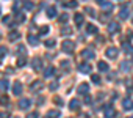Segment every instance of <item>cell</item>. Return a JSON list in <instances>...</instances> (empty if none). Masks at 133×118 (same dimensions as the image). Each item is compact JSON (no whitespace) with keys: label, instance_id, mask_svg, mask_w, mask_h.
<instances>
[{"label":"cell","instance_id":"obj_1","mask_svg":"<svg viewBox=\"0 0 133 118\" xmlns=\"http://www.w3.org/2000/svg\"><path fill=\"white\" fill-rule=\"evenodd\" d=\"M74 47H75V44H74L72 41H69V39H66V41L61 43V49H63L64 52H68V54H72Z\"/></svg>","mask_w":133,"mask_h":118},{"label":"cell","instance_id":"obj_2","mask_svg":"<svg viewBox=\"0 0 133 118\" xmlns=\"http://www.w3.org/2000/svg\"><path fill=\"white\" fill-rule=\"evenodd\" d=\"M42 88H44V82H42V80H35V82L30 85V90L35 91V93L39 91V90H42Z\"/></svg>","mask_w":133,"mask_h":118},{"label":"cell","instance_id":"obj_3","mask_svg":"<svg viewBox=\"0 0 133 118\" xmlns=\"http://www.w3.org/2000/svg\"><path fill=\"white\" fill-rule=\"evenodd\" d=\"M103 113H105V118H114L116 116V110H114L113 105H107L105 110H103Z\"/></svg>","mask_w":133,"mask_h":118},{"label":"cell","instance_id":"obj_4","mask_svg":"<svg viewBox=\"0 0 133 118\" xmlns=\"http://www.w3.org/2000/svg\"><path fill=\"white\" fill-rule=\"evenodd\" d=\"M105 55H107L108 58H111V60H113V58H116V57H117V49L111 46V47H108V49L105 50Z\"/></svg>","mask_w":133,"mask_h":118},{"label":"cell","instance_id":"obj_5","mask_svg":"<svg viewBox=\"0 0 133 118\" xmlns=\"http://www.w3.org/2000/svg\"><path fill=\"white\" fill-rule=\"evenodd\" d=\"M31 66H33V69H35V71H39V69L42 68V60H41L39 57L33 58V62H31Z\"/></svg>","mask_w":133,"mask_h":118},{"label":"cell","instance_id":"obj_6","mask_svg":"<svg viewBox=\"0 0 133 118\" xmlns=\"http://www.w3.org/2000/svg\"><path fill=\"white\" fill-rule=\"evenodd\" d=\"M119 30H121L119 22H110V24H108V32H110V33H117Z\"/></svg>","mask_w":133,"mask_h":118},{"label":"cell","instance_id":"obj_7","mask_svg":"<svg viewBox=\"0 0 133 118\" xmlns=\"http://www.w3.org/2000/svg\"><path fill=\"white\" fill-rule=\"evenodd\" d=\"M122 107H124L125 110H133V101H131L130 98L122 99Z\"/></svg>","mask_w":133,"mask_h":118},{"label":"cell","instance_id":"obj_8","mask_svg":"<svg viewBox=\"0 0 133 118\" xmlns=\"http://www.w3.org/2000/svg\"><path fill=\"white\" fill-rule=\"evenodd\" d=\"M77 91L85 96V95H88V91H89V85H88V84H80L78 88H77Z\"/></svg>","mask_w":133,"mask_h":118},{"label":"cell","instance_id":"obj_9","mask_svg":"<svg viewBox=\"0 0 133 118\" xmlns=\"http://www.w3.org/2000/svg\"><path fill=\"white\" fill-rule=\"evenodd\" d=\"M78 69H80V73H83V74H89V73H91V65H89V63H82V65L78 66Z\"/></svg>","mask_w":133,"mask_h":118},{"label":"cell","instance_id":"obj_10","mask_svg":"<svg viewBox=\"0 0 133 118\" xmlns=\"http://www.w3.org/2000/svg\"><path fill=\"white\" fill-rule=\"evenodd\" d=\"M45 14H47V17H50V19L56 17V8H55V7H49V8L45 10Z\"/></svg>","mask_w":133,"mask_h":118},{"label":"cell","instance_id":"obj_11","mask_svg":"<svg viewBox=\"0 0 133 118\" xmlns=\"http://www.w3.org/2000/svg\"><path fill=\"white\" fill-rule=\"evenodd\" d=\"M13 93H14L16 96H19V95L22 93V84H21V82H14V85H13Z\"/></svg>","mask_w":133,"mask_h":118},{"label":"cell","instance_id":"obj_12","mask_svg":"<svg viewBox=\"0 0 133 118\" xmlns=\"http://www.w3.org/2000/svg\"><path fill=\"white\" fill-rule=\"evenodd\" d=\"M82 57L86 58V60H92V58H94V54H92V50L85 49V50H82Z\"/></svg>","mask_w":133,"mask_h":118},{"label":"cell","instance_id":"obj_13","mask_svg":"<svg viewBox=\"0 0 133 118\" xmlns=\"http://www.w3.org/2000/svg\"><path fill=\"white\" fill-rule=\"evenodd\" d=\"M30 104H31V101H30V99H27V98H24V99H21V101H19V107H21V109H24V110H25V109H28V107H30Z\"/></svg>","mask_w":133,"mask_h":118},{"label":"cell","instance_id":"obj_14","mask_svg":"<svg viewBox=\"0 0 133 118\" xmlns=\"http://www.w3.org/2000/svg\"><path fill=\"white\" fill-rule=\"evenodd\" d=\"M19 36H21V33L17 30H11L10 35H8V39L10 41H16V39H19Z\"/></svg>","mask_w":133,"mask_h":118},{"label":"cell","instance_id":"obj_15","mask_svg":"<svg viewBox=\"0 0 133 118\" xmlns=\"http://www.w3.org/2000/svg\"><path fill=\"white\" fill-rule=\"evenodd\" d=\"M69 109H71V110H78V109H80V102H78V99H71V102H69Z\"/></svg>","mask_w":133,"mask_h":118},{"label":"cell","instance_id":"obj_16","mask_svg":"<svg viewBox=\"0 0 133 118\" xmlns=\"http://www.w3.org/2000/svg\"><path fill=\"white\" fill-rule=\"evenodd\" d=\"M119 17H121L122 21L128 17V7H127V5H124V8L121 10V13H119Z\"/></svg>","mask_w":133,"mask_h":118},{"label":"cell","instance_id":"obj_17","mask_svg":"<svg viewBox=\"0 0 133 118\" xmlns=\"http://www.w3.org/2000/svg\"><path fill=\"white\" fill-rule=\"evenodd\" d=\"M74 21H75V25H77V27H82V24H83V14L77 13V14L74 16Z\"/></svg>","mask_w":133,"mask_h":118},{"label":"cell","instance_id":"obj_18","mask_svg":"<svg viewBox=\"0 0 133 118\" xmlns=\"http://www.w3.org/2000/svg\"><path fill=\"white\" fill-rule=\"evenodd\" d=\"M28 43L31 44V46H38L39 44V39H38V36H33V35H28Z\"/></svg>","mask_w":133,"mask_h":118},{"label":"cell","instance_id":"obj_19","mask_svg":"<svg viewBox=\"0 0 133 118\" xmlns=\"http://www.w3.org/2000/svg\"><path fill=\"white\" fill-rule=\"evenodd\" d=\"M47 116H50V118H59L61 116V112L59 110H49L47 112Z\"/></svg>","mask_w":133,"mask_h":118},{"label":"cell","instance_id":"obj_20","mask_svg":"<svg viewBox=\"0 0 133 118\" xmlns=\"http://www.w3.org/2000/svg\"><path fill=\"white\" fill-rule=\"evenodd\" d=\"M86 32L91 33V35H94V33H97V27H96L94 24H88V25H86Z\"/></svg>","mask_w":133,"mask_h":118},{"label":"cell","instance_id":"obj_21","mask_svg":"<svg viewBox=\"0 0 133 118\" xmlns=\"http://www.w3.org/2000/svg\"><path fill=\"white\" fill-rule=\"evenodd\" d=\"M130 66H131V63H130V62H127V60L121 63V69H122V71H125V73H128V71H130Z\"/></svg>","mask_w":133,"mask_h":118},{"label":"cell","instance_id":"obj_22","mask_svg":"<svg viewBox=\"0 0 133 118\" xmlns=\"http://www.w3.org/2000/svg\"><path fill=\"white\" fill-rule=\"evenodd\" d=\"M10 104V98L6 95H2L0 96V105H8Z\"/></svg>","mask_w":133,"mask_h":118},{"label":"cell","instance_id":"obj_23","mask_svg":"<svg viewBox=\"0 0 133 118\" xmlns=\"http://www.w3.org/2000/svg\"><path fill=\"white\" fill-rule=\"evenodd\" d=\"M8 87H10V84H8V80H6V79H2V80H0V88H2L3 91H6V90H8Z\"/></svg>","mask_w":133,"mask_h":118},{"label":"cell","instance_id":"obj_24","mask_svg":"<svg viewBox=\"0 0 133 118\" xmlns=\"http://www.w3.org/2000/svg\"><path fill=\"white\" fill-rule=\"evenodd\" d=\"M97 68H99V71H108V65L105 62H99L97 63Z\"/></svg>","mask_w":133,"mask_h":118},{"label":"cell","instance_id":"obj_25","mask_svg":"<svg viewBox=\"0 0 133 118\" xmlns=\"http://www.w3.org/2000/svg\"><path fill=\"white\" fill-rule=\"evenodd\" d=\"M25 63H27V58H25V57H19V58H17V66H19V68L25 66Z\"/></svg>","mask_w":133,"mask_h":118},{"label":"cell","instance_id":"obj_26","mask_svg":"<svg viewBox=\"0 0 133 118\" xmlns=\"http://www.w3.org/2000/svg\"><path fill=\"white\" fill-rule=\"evenodd\" d=\"M102 8H103L105 11H111V10H113V3H110V2H103V3H102Z\"/></svg>","mask_w":133,"mask_h":118},{"label":"cell","instance_id":"obj_27","mask_svg":"<svg viewBox=\"0 0 133 118\" xmlns=\"http://www.w3.org/2000/svg\"><path fill=\"white\" fill-rule=\"evenodd\" d=\"M53 73H55V69H53L52 66H49L47 69H44V76H45V77H50V76H53Z\"/></svg>","mask_w":133,"mask_h":118},{"label":"cell","instance_id":"obj_28","mask_svg":"<svg viewBox=\"0 0 133 118\" xmlns=\"http://www.w3.org/2000/svg\"><path fill=\"white\" fill-rule=\"evenodd\" d=\"M77 5H78L77 0H71V2H68L64 7H68V8H77Z\"/></svg>","mask_w":133,"mask_h":118},{"label":"cell","instance_id":"obj_29","mask_svg":"<svg viewBox=\"0 0 133 118\" xmlns=\"http://www.w3.org/2000/svg\"><path fill=\"white\" fill-rule=\"evenodd\" d=\"M122 49L125 50V52H131L133 49H131V44L130 43H122Z\"/></svg>","mask_w":133,"mask_h":118},{"label":"cell","instance_id":"obj_30","mask_svg":"<svg viewBox=\"0 0 133 118\" xmlns=\"http://www.w3.org/2000/svg\"><path fill=\"white\" fill-rule=\"evenodd\" d=\"M49 30H50V28H49L47 25H42V27L39 28V35H47V33H49Z\"/></svg>","mask_w":133,"mask_h":118},{"label":"cell","instance_id":"obj_31","mask_svg":"<svg viewBox=\"0 0 133 118\" xmlns=\"http://www.w3.org/2000/svg\"><path fill=\"white\" fill-rule=\"evenodd\" d=\"M91 80H92L96 85H99V84H100V77H99L97 74H92V76H91Z\"/></svg>","mask_w":133,"mask_h":118},{"label":"cell","instance_id":"obj_32","mask_svg":"<svg viewBox=\"0 0 133 118\" xmlns=\"http://www.w3.org/2000/svg\"><path fill=\"white\" fill-rule=\"evenodd\" d=\"M68 19H69V14H66V13H63L61 16H59V22H68Z\"/></svg>","mask_w":133,"mask_h":118},{"label":"cell","instance_id":"obj_33","mask_svg":"<svg viewBox=\"0 0 133 118\" xmlns=\"http://www.w3.org/2000/svg\"><path fill=\"white\" fill-rule=\"evenodd\" d=\"M71 33H72V30H71L69 27H64V28L61 30V35H64V36H66V35H71Z\"/></svg>","mask_w":133,"mask_h":118},{"label":"cell","instance_id":"obj_34","mask_svg":"<svg viewBox=\"0 0 133 118\" xmlns=\"http://www.w3.org/2000/svg\"><path fill=\"white\" fill-rule=\"evenodd\" d=\"M6 55V47H3V46H0V60Z\"/></svg>","mask_w":133,"mask_h":118},{"label":"cell","instance_id":"obj_35","mask_svg":"<svg viewBox=\"0 0 133 118\" xmlns=\"http://www.w3.org/2000/svg\"><path fill=\"white\" fill-rule=\"evenodd\" d=\"M0 118H11V113L6 112V110H3V112H0Z\"/></svg>","mask_w":133,"mask_h":118},{"label":"cell","instance_id":"obj_36","mask_svg":"<svg viewBox=\"0 0 133 118\" xmlns=\"http://www.w3.org/2000/svg\"><path fill=\"white\" fill-rule=\"evenodd\" d=\"M24 21H25V16H24L22 13H19L17 17H16V22H24Z\"/></svg>","mask_w":133,"mask_h":118},{"label":"cell","instance_id":"obj_37","mask_svg":"<svg viewBox=\"0 0 133 118\" xmlns=\"http://www.w3.org/2000/svg\"><path fill=\"white\" fill-rule=\"evenodd\" d=\"M44 44H45V47H53V46H55V39H49V41H45Z\"/></svg>","mask_w":133,"mask_h":118},{"label":"cell","instance_id":"obj_38","mask_svg":"<svg viewBox=\"0 0 133 118\" xmlns=\"http://www.w3.org/2000/svg\"><path fill=\"white\" fill-rule=\"evenodd\" d=\"M38 116H39V113H38V112H31V113H28V115H27V118H38Z\"/></svg>","mask_w":133,"mask_h":118},{"label":"cell","instance_id":"obj_39","mask_svg":"<svg viewBox=\"0 0 133 118\" xmlns=\"http://www.w3.org/2000/svg\"><path fill=\"white\" fill-rule=\"evenodd\" d=\"M49 88H50V90H56V88H58V82H52V84L49 85Z\"/></svg>","mask_w":133,"mask_h":118},{"label":"cell","instance_id":"obj_40","mask_svg":"<svg viewBox=\"0 0 133 118\" xmlns=\"http://www.w3.org/2000/svg\"><path fill=\"white\" fill-rule=\"evenodd\" d=\"M61 66H63V68H64L66 71H68V66H69V62H66V60H64V62H61Z\"/></svg>","mask_w":133,"mask_h":118},{"label":"cell","instance_id":"obj_41","mask_svg":"<svg viewBox=\"0 0 133 118\" xmlns=\"http://www.w3.org/2000/svg\"><path fill=\"white\" fill-rule=\"evenodd\" d=\"M31 8H33V3L31 2H27L25 3V10H31Z\"/></svg>","mask_w":133,"mask_h":118},{"label":"cell","instance_id":"obj_42","mask_svg":"<svg viewBox=\"0 0 133 118\" xmlns=\"http://www.w3.org/2000/svg\"><path fill=\"white\" fill-rule=\"evenodd\" d=\"M17 50H19L21 54H25V52H27V49H25L24 46H19V47H17Z\"/></svg>","mask_w":133,"mask_h":118},{"label":"cell","instance_id":"obj_43","mask_svg":"<svg viewBox=\"0 0 133 118\" xmlns=\"http://www.w3.org/2000/svg\"><path fill=\"white\" fill-rule=\"evenodd\" d=\"M53 101H55L56 104H59V105L63 104V99H61V98H58V96H55V99H53Z\"/></svg>","mask_w":133,"mask_h":118},{"label":"cell","instance_id":"obj_44","mask_svg":"<svg viewBox=\"0 0 133 118\" xmlns=\"http://www.w3.org/2000/svg\"><path fill=\"white\" fill-rule=\"evenodd\" d=\"M85 11H86V13H88V14H91V16H94V11H92V10H91V8H86V10H85Z\"/></svg>","mask_w":133,"mask_h":118},{"label":"cell","instance_id":"obj_45","mask_svg":"<svg viewBox=\"0 0 133 118\" xmlns=\"http://www.w3.org/2000/svg\"><path fill=\"white\" fill-rule=\"evenodd\" d=\"M85 102H86V104H89V102H91V98H89L88 95H85Z\"/></svg>","mask_w":133,"mask_h":118},{"label":"cell","instance_id":"obj_46","mask_svg":"<svg viewBox=\"0 0 133 118\" xmlns=\"http://www.w3.org/2000/svg\"><path fill=\"white\" fill-rule=\"evenodd\" d=\"M127 118H133V116H127Z\"/></svg>","mask_w":133,"mask_h":118},{"label":"cell","instance_id":"obj_47","mask_svg":"<svg viewBox=\"0 0 133 118\" xmlns=\"http://www.w3.org/2000/svg\"><path fill=\"white\" fill-rule=\"evenodd\" d=\"M45 118H50V116H45Z\"/></svg>","mask_w":133,"mask_h":118},{"label":"cell","instance_id":"obj_48","mask_svg":"<svg viewBox=\"0 0 133 118\" xmlns=\"http://www.w3.org/2000/svg\"><path fill=\"white\" fill-rule=\"evenodd\" d=\"M0 13H2V10H0Z\"/></svg>","mask_w":133,"mask_h":118}]
</instances>
